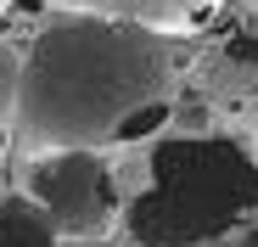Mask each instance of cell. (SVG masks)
<instances>
[{"label": "cell", "instance_id": "obj_1", "mask_svg": "<svg viewBox=\"0 0 258 247\" xmlns=\"http://www.w3.org/2000/svg\"><path fill=\"white\" fill-rule=\"evenodd\" d=\"M180 79L174 34L51 6L12 79V146L28 157L141 146L174 118Z\"/></svg>", "mask_w": 258, "mask_h": 247}, {"label": "cell", "instance_id": "obj_2", "mask_svg": "<svg viewBox=\"0 0 258 247\" xmlns=\"http://www.w3.org/2000/svg\"><path fill=\"white\" fill-rule=\"evenodd\" d=\"M258 214V163L236 135L163 141L146 163V191L129 202V236L146 247H202Z\"/></svg>", "mask_w": 258, "mask_h": 247}, {"label": "cell", "instance_id": "obj_3", "mask_svg": "<svg viewBox=\"0 0 258 247\" xmlns=\"http://www.w3.org/2000/svg\"><path fill=\"white\" fill-rule=\"evenodd\" d=\"M185 73H191V90L202 96L208 118L258 152V6L225 17L197 45Z\"/></svg>", "mask_w": 258, "mask_h": 247}, {"label": "cell", "instance_id": "obj_4", "mask_svg": "<svg viewBox=\"0 0 258 247\" xmlns=\"http://www.w3.org/2000/svg\"><path fill=\"white\" fill-rule=\"evenodd\" d=\"M28 197L56 219V230L73 236H107L118 214V186L107 174L101 152H39L28 163Z\"/></svg>", "mask_w": 258, "mask_h": 247}, {"label": "cell", "instance_id": "obj_5", "mask_svg": "<svg viewBox=\"0 0 258 247\" xmlns=\"http://www.w3.org/2000/svg\"><path fill=\"white\" fill-rule=\"evenodd\" d=\"M45 6L141 23V28H157V34H191V28H202L213 12H219V0H45Z\"/></svg>", "mask_w": 258, "mask_h": 247}, {"label": "cell", "instance_id": "obj_6", "mask_svg": "<svg viewBox=\"0 0 258 247\" xmlns=\"http://www.w3.org/2000/svg\"><path fill=\"white\" fill-rule=\"evenodd\" d=\"M0 247H62V230L28 191H6L0 197Z\"/></svg>", "mask_w": 258, "mask_h": 247}, {"label": "cell", "instance_id": "obj_7", "mask_svg": "<svg viewBox=\"0 0 258 247\" xmlns=\"http://www.w3.org/2000/svg\"><path fill=\"white\" fill-rule=\"evenodd\" d=\"M68 247H146V241H135V236H73Z\"/></svg>", "mask_w": 258, "mask_h": 247}, {"label": "cell", "instance_id": "obj_8", "mask_svg": "<svg viewBox=\"0 0 258 247\" xmlns=\"http://www.w3.org/2000/svg\"><path fill=\"white\" fill-rule=\"evenodd\" d=\"M236 247H258V225H252V230H241V241H236Z\"/></svg>", "mask_w": 258, "mask_h": 247}]
</instances>
